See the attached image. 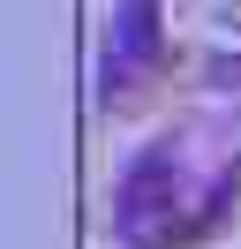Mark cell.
<instances>
[{"mask_svg":"<svg viewBox=\"0 0 241 249\" xmlns=\"http://www.w3.org/2000/svg\"><path fill=\"white\" fill-rule=\"evenodd\" d=\"M234 189H241V159H226V151L204 159L196 128L151 136L113 189V234H120V249H181L219 227Z\"/></svg>","mask_w":241,"mask_h":249,"instance_id":"6da1fadb","label":"cell"},{"mask_svg":"<svg viewBox=\"0 0 241 249\" xmlns=\"http://www.w3.org/2000/svg\"><path fill=\"white\" fill-rule=\"evenodd\" d=\"M166 46H173V23H166V0H120L113 8V31H105V106H128L136 91H143V76L166 61Z\"/></svg>","mask_w":241,"mask_h":249,"instance_id":"7a4b0ae2","label":"cell"},{"mask_svg":"<svg viewBox=\"0 0 241 249\" xmlns=\"http://www.w3.org/2000/svg\"><path fill=\"white\" fill-rule=\"evenodd\" d=\"M166 23H181V31H189L196 46H211V53H241V0H173Z\"/></svg>","mask_w":241,"mask_h":249,"instance_id":"3957f363","label":"cell"}]
</instances>
